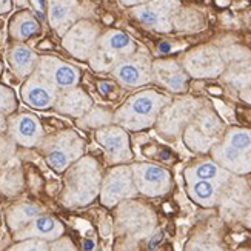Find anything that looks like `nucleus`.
<instances>
[{"label":"nucleus","instance_id":"2eb2a0df","mask_svg":"<svg viewBox=\"0 0 251 251\" xmlns=\"http://www.w3.org/2000/svg\"><path fill=\"white\" fill-rule=\"evenodd\" d=\"M80 16V0H48L50 25L62 37L74 24H77Z\"/></svg>","mask_w":251,"mask_h":251},{"label":"nucleus","instance_id":"72a5a7b5","mask_svg":"<svg viewBox=\"0 0 251 251\" xmlns=\"http://www.w3.org/2000/svg\"><path fill=\"white\" fill-rule=\"evenodd\" d=\"M85 250H93V242L86 241V242H85Z\"/></svg>","mask_w":251,"mask_h":251},{"label":"nucleus","instance_id":"423d86ee","mask_svg":"<svg viewBox=\"0 0 251 251\" xmlns=\"http://www.w3.org/2000/svg\"><path fill=\"white\" fill-rule=\"evenodd\" d=\"M114 79L125 88H139L152 82V60L145 50L136 51L111 70Z\"/></svg>","mask_w":251,"mask_h":251},{"label":"nucleus","instance_id":"1a4fd4ad","mask_svg":"<svg viewBox=\"0 0 251 251\" xmlns=\"http://www.w3.org/2000/svg\"><path fill=\"white\" fill-rule=\"evenodd\" d=\"M96 140L105 150L106 157L111 163L128 162L133 154L129 148V137L125 128L119 125H106L96 129Z\"/></svg>","mask_w":251,"mask_h":251},{"label":"nucleus","instance_id":"f03ea898","mask_svg":"<svg viewBox=\"0 0 251 251\" xmlns=\"http://www.w3.org/2000/svg\"><path fill=\"white\" fill-rule=\"evenodd\" d=\"M100 185V171L97 162L91 157L80 159L73 165L65 179L63 202L68 206L86 205L91 202Z\"/></svg>","mask_w":251,"mask_h":251},{"label":"nucleus","instance_id":"f3484780","mask_svg":"<svg viewBox=\"0 0 251 251\" xmlns=\"http://www.w3.org/2000/svg\"><path fill=\"white\" fill-rule=\"evenodd\" d=\"M93 106V99L79 86L59 91L57 100L54 103V108L59 113L71 117H83Z\"/></svg>","mask_w":251,"mask_h":251},{"label":"nucleus","instance_id":"6e6552de","mask_svg":"<svg viewBox=\"0 0 251 251\" xmlns=\"http://www.w3.org/2000/svg\"><path fill=\"white\" fill-rule=\"evenodd\" d=\"M34 73L39 74L42 79H45L48 83L56 86L59 91L74 88V86L79 85L80 80V71L77 68L52 56L39 57V63Z\"/></svg>","mask_w":251,"mask_h":251},{"label":"nucleus","instance_id":"f257e3e1","mask_svg":"<svg viewBox=\"0 0 251 251\" xmlns=\"http://www.w3.org/2000/svg\"><path fill=\"white\" fill-rule=\"evenodd\" d=\"M167 94L156 90H145L131 96L114 113V124L128 131H140L156 124L163 108L170 105Z\"/></svg>","mask_w":251,"mask_h":251},{"label":"nucleus","instance_id":"0eeeda50","mask_svg":"<svg viewBox=\"0 0 251 251\" xmlns=\"http://www.w3.org/2000/svg\"><path fill=\"white\" fill-rule=\"evenodd\" d=\"M100 29L90 20H79L65 32L62 45L73 57L88 60L97 48Z\"/></svg>","mask_w":251,"mask_h":251},{"label":"nucleus","instance_id":"5701e85b","mask_svg":"<svg viewBox=\"0 0 251 251\" xmlns=\"http://www.w3.org/2000/svg\"><path fill=\"white\" fill-rule=\"evenodd\" d=\"M188 191L191 198L203 205V206H211L214 205L217 194H219V188L214 183V180H199V179H191L188 180Z\"/></svg>","mask_w":251,"mask_h":251},{"label":"nucleus","instance_id":"bb28decb","mask_svg":"<svg viewBox=\"0 0 251 251\" xmlns=\"http://www.w3.org/2000/svg\"><path fill=\"white\" fill-rule=\"evenodd\" d=\"M225 144L244 152H251V131L241 129V128H234L231 131H228Z\"/></svg>","mask_w":251,"mask_h":251},{"label":"nucleus","instance_id":"7c9ffc66","mask_svg":"<svg viewBox=\"0 0 251 251\" xmlns=\"http://www.w3.org/2000/svg\"><path fill=\"white\" fill-rule=\"evenodd\" d=\"M147 2H150V0H121V3L124 6H131V8L139 6V5H144Z\"/></svg>","mask_w":251,"mask_h":251},{"label":"nucleus","instance_id":"2f4dec72","mask_svg":"<svg viewBox=\"0 0 251 251\" xmlns=\"http://www.w3.org/2000/svg\"><path fill=\"white\" fill-rule=\"evenodd\" d=\"M11 9V0H0V14H5Z\"/></svg>","mask_w":251,"mask_h":251},{"label":"nucleus","instance_id":"9d476101","mask_svg":"<svg viewBox=\"0 0 251 251\" xmlns=\"http://www.w3.org/2000/svg\"><path fill=\"white\" fill-rule=\"evenodd\" d=\"M20 96L22 100L34 110H48L56 103L59 90L45 79H42L39 74L32 73L22 85Z\"/></svg>","mask_w":251,"mask_h":251},{"label":"nucleus","instance_id":"c756f323","mask_svg":"<svg viewBox=\"0 0 251 251\" xmlns=\"http://www.w3.org/2000/svg\"><path fill=\"white\" fill-rule=\"evenodd\" d=\"M99 91L103 94V96H108L110 93L114 91V86L111 83H108V82H99Z\"/></svg>","mask_w":251,"mask_h":251},{"label":"nucleus","instance_id":"6ab92c4d","mask_svg":"<svg viewBox=\"0 0 251 251\" xmlns=\"http://www.w3.org/2000/svg\"><path fill=\"white\" fill-rule=\"evenodd\" d=\"M191 110V103H187L185 100H179L173 105H167L163 108V111L156 121V126L159 133L167 134V136H174L179 133L182 125L188 121L187 114Z\"/></svg>","mask_w":251,"mask_h":251},{"label":"nucleus","instance_id":"a211bd4d","mask_svg":"<svg viewBox=\"0 0 251 251\" xmlns=\"http://www.w3.org/2000/svg\"><path fill=\"white\" fill-rule=\"evenodd\" d=\"M63 233V225L51 216H37L16 234L17 239H45L54 241Z\"/></svg>","mask_w":251,"mask_h":251},{"label":"nucleus","instance_id":"4be33fe9","mask_svg":"<svg viewBox=\"0 0 251 251\" xmlns=\"http://www.w3.org/2000/svg\"><path fill=\"white\" fill-rule=\"evenodd\" d=\"M39 29H40L39 22L29 11H22V13L16 14L9 22V34L14 40L19 42L36 36Z\"/></svg>","mask_w":251,"mask_h":251},{"label":"nucleus","instance_id":"f8f14e48","mask_svg":"<svg viewBox=\"0 0 251 251\" xmlns=\"http://www.w3.org/2000/svg\"><path fill=\"white\" fill-rule=\"evenodd\" d=\"M183 67L194 77H210L222 73L224 60L216 48L201 47L185 56Z\"/></svg>","mask_w":251,"mask_h":251},{"label":"nucleus","instance_id":"393cba45","mask_svg":"<svg viewBox=\"0 0 251 251\" xmlns=\"http://www.w3.org/2000/svg\"><path fill=\"white\" fill-rule=\"evenodd\" d=\"M228 174L216 165L213 162H202L199 165H196L187 171L188 180L191 179H199V180H225Z\"/></svg>","mask_w":251,"mask_h":251},{"label":"nucleus","instance_id":"c85d7f7f","mask_svg":"<svg viewBox=\"0 0 251 251\" xmlns=\"http://www.w3.org/2000/svg\"><path fill=\"white\" fill-rule=\"evenodd\" d=\"M9 251H48V245L42 239H29V241L13 247Z\"/></svg>","mask_w":251,"mask_h":251},{"label":"nucleus","instance_id":"39448f33","mask_svg":"<svg viewBox=\"0 0 251 251\" xmlns=\"http://www.w3.org/2000/svg\"><path fill=\"white\" fill-rule=\"evenodd\" d=\"M179 11L180 0H150L144 5L131 8V16L148 29L170 32Z\"/></svg>","mask_w":251,"mask_h":251},{"label":"nucleus","instance_id":"7ed1b4c3","mask_svg":"<svg viewBox=\"0 0 251 251\" xmlns=\"http://www.w3.org/2000/svg\"><path fill=\"white\" fill-rule=\"evenodd\" d=\"M137 51L136 42L124 31L110 29L100 34L97 48L90 57L91 67L97 71H110L116 65Z\"/></svg>","mask_w":251,"mask_h":251},{"label":"nucleus","instance_id":"412c9836","mask_svg":"<svg viewBox=\"0 0 251 251\" xmlns=\"http://www.w3.org/2000/svg\"><path fill=\"white\" fill-rule=\"evenodd\" d=\"M214 157L226 170H231L234 173L251 171V152L236 150L228 144H222L217 147L214 150Z\"/></svg>","mask_w":251,"mask_h":251},{"label":"nucleus","instance_id":"9b49d317","mask_svg":"<svg viewBox=\"0 0 251 251\" xmlns=\"http://www.w3.org/2000/svg\"><path fill=\"white\" fill-rule=\"evenodd\" d=\"M136 187L147 196H160L170 190L171 177L167 170L151 163H137L133 168Z\"/></svg>","mask_w":251,"mask_h":251},{"label":"nucleus","instance_id":"cd10ccee","mask_svg":"<svg viewBox=\"0 0 251 251\" xmlns=\"http://www.w3.org/2000/svg\"><path fill=\"white\" fill-rule=\"evenodd\" d=\"M17 99L14 91L5 85H0V116H9L16 111Z\"/></svg>","mask_w":251,"mask_h":251},{"label":"nucleus","instance_id":"a878e982","mask_svg":"<svg viewBox=\"0 0 251 251\" xmlns=\"http://www.w3.org/2000/svg\"><path fill=\"white\" fill-rule=\"evenodd\" d=\"M113 122H114L113 113L102 110V108H94V106L82 117V121H79V124L86 128H102L106 125H111Z\"/></svg>","mask_w":251,"mask_h":251},{"label":"nucleus","instance_id":"473e14b6","mask_svg":"<svg viewBox=\"0 0 251 251\" xmlns=\"http://www.w3.org/2000/svg\"><path fill=\"white\" fill-rule=\"evenodd\" d=\"M6 116H0V134L5 133V129H8V119Z\"/></svg>","mask_w":251,"mask_h":251},{"label":"nucleus","instance_id":"b1692460","mask_svg":"<svg viewBox=\"0 0 251 251\" xmlns=\"http://www.w3.org/2000/svg\"><path fill=\"white\" fill-rule=\"evenodd\" d=\"M40 214V208L32 203H22L14 208H11L8 213V225L14 231L25 228L29 222H32Z\"/></svg>","mask_w":251,"mask_h":251},{"label":"nucleus","instance_id":"f704fd0d","mask_svg":"<svg viewBox=\"0 0 251 251\" xmlns=\"http://www.w3.org/2000/svg\"><path fill=\"white\" fill-rule=\"evenodd\" d=\"M248 24H250V26H251V13L248 14Z\"/></svg>","mask_w":251,"mask_h":251},{"label":"nucleus","instance_id":"aec40b11","mask_svg":"<svg viewBox=\"0 0 251 251\" xmlns=\"http://www.w3.org/2000/svg\"><path fill=\"white\" fill-rule=\"evenodd\" d=\"M8 62L11 70L20 79H28L29 75L36 71L39 56L26 45H14L8 52Z\"/></svg>","mask_w":251,"mask_h":251},{"label":"nucleus","instance_id":"20e7f679","mask_svg":"<svg viewBox=\"0 0 251 251\" xmlns=\"http://www.w3.org/2000/svg\"><path fill=\"white\" fill-rule=\"evenodd\" d=\"M39 145L45 154L48 165L57 173L65 171L70 168L73 162L79 160L85 148L82 137L70 129L42 139Z\"/></svg>","mask_w":251,"mask_h":251},{"label":"nucleus","instance_id":"4468645a","mask_svg":"<svg viewBox=\"0 0 251 251\" xmlns=\"http://www.w3.org/2000/svg\"><path fill=\"white\" fill-rule=\"evenodd\" d=\"M8 131L16 144L22 147H37L43 139V128L34 114L20 113L9 116Z\"/></svg>","mask_w":251,"mask_h":251},{"label":"nucleus","instance_id":"e433bc0d","mask_svg":"<svg viewBox=\"0 0 251 251\" xmlns=\"http://www.w3.org/2000/svg\"><path fill=\"white\" fill-rule=\"evenodd\" d=\"M248 100H250V102H251V94H250V97H248Z\"/></svg>","mask_w":251,"mask_h":251},{"label":"nucleus","instance_id":"ddd939ff","mask_svg":"<svg viewBox=\"0 0 251 251\" xmlns=\"http://www.w3.org/2000/svg\"><path fill=\"white\" fill-rule=\"evenodd\" d=\"M136 191L137 190L133 182V170H129L128 167L114 168L103 182L102 203L106 206H113L119 201L134 196Z\"/></svg>","mask_w":251,"mask_h":251},{"label":"nucleus","instance_id":"dca6fc26","mask_svg":"<svg viewBox=\"0 0 251 251\" xmlns=\"http://www.w3.org/2000/svg\"><path fill=\"white\" fill-rule=\"evenodd\" d=\"M152 80L173 93H183L187 90V74L176 60L159 59L152 62Z\"/></svg>","mask_w":251,"mask_h":251},{"label":"nucleus","instance_id":"c9c22d12","mask_svg":"<svg viewBox=\"0 0 251 251\" xmlns=\"http://www.w3.org/2000/svg\"><path fill=\"white\" fill-rule=\"evenodd\" d=\"M0 75H2V62H0Z\"/></svg>","mask_w":251,"mask_h":251}]
</instances>
